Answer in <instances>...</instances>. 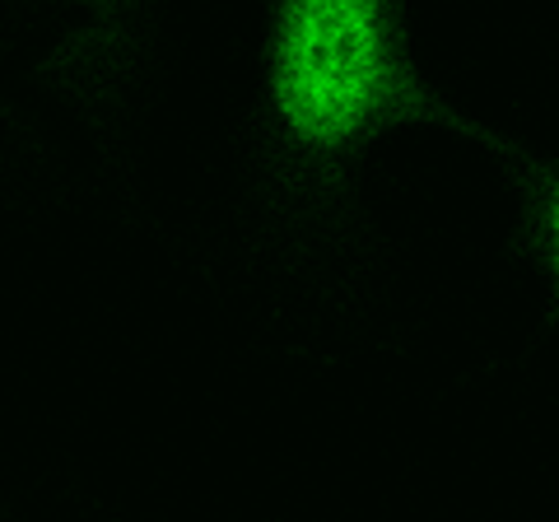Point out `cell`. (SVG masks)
<instances>
[{"instance_id":"2","label":"cell","mask_w":559,"mask_h":522,"mask_svg":"<svg viewBox=\"0 0 559 522\" xmlns=\"http://www.w3.org/2000/svg\"><path fill=\"white\" fill-rule=\"evenodd\" d=\"M513 178L522 191V229L518 248L536 261L550 289V318H559V164L550 159H513Z\"/></svg>"},{"instance_id":"1","label":"cell","mask_w":559,"mask_h":522,"mask_svg":"<svg viewBox=\"0 0 559 522\" xmlns=\"http://www.w3.org/2000/svg\"><path fill=\"white\" fill-rule=\"evenodd\" d=\"M266 108L280 145L336 197L364 154L401 127L471 135L509 164L522 154L419 75L396 0H280L266 38Z\"/></svg>"}]
</instances>
